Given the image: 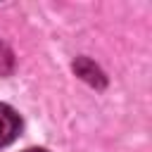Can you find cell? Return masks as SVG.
<instances>
[{
	"instance_id": "cell-3",
	"label": "cell",
	"mask_w": 152,
	"mask_h": 152,
	"mask_svg": "<svg viewBox=\"0 0 152 152\" xmlns=\"http://www.w3.org/2000/svg\"><path fill=\"white\" fill-rule=\"evenodd\" d=\"M14 69V57H12V50L0 43V76H7L10 71Z\"/></svg>"
},
{
	"instance_id": "cell-4",
	"label": "cell",
	"mask_w": 152,
	"mask_h": 152,
	"mask_svg": "<svg viewBox=\"0 0 152 152\" xmlns=\"http://www.w3.org/2000/svg\"><path fill=\"white\" fill-rule=\"evenodd\" d=\"M24 152H48V150H43V147H31V150H24Z\"/></svg>"
},
{
	"instance_id": "cell-1",
	"label": "cell",
	"mask_w": 152,
	"mask_h": 152,
	"mask_svg": "<svg viewBox=\"0 0 152 152\" xmlns=\"http://www.w3.org/2000/svg\"><path fill=\"white\" fill-rule=\"evenodd\" d=\"M19 131H21V119H19V114H17L10 104H2V102H0V147L14 142L17 135H19Z\"/></svg>"
},
{
	"instance_id": "cell-2",
	"label": "cell",
	"mask_w": 152,
	"mask_h": 152,
	"mask_svg": "<svg viewBox=\"0 0 152 152\" xmlns=\"http://www.w3.org/2000/svg\"><path fill=\"white\" fill-rule=\"evenodd\" d=\"M74 71H76L86 83H90L93 88H104V86H107V78H104L102 69H100L93 59H88V57H78V59L74 62Z\"/></svg>"
}]
</instances>
